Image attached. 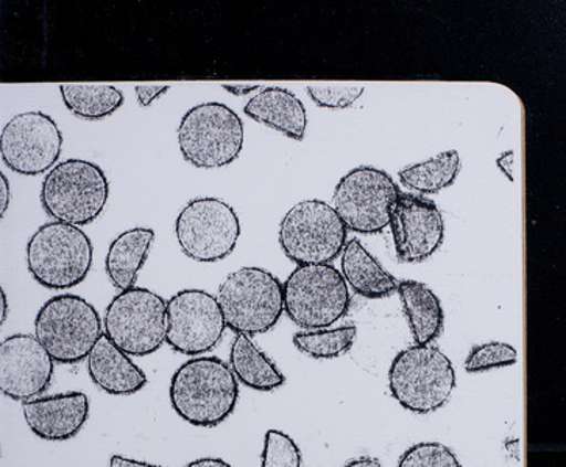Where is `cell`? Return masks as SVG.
Instances as JSON below:
<instances>
[{"instance_id": "cell-17", "label": "cell", "mask_w": 566, "mask_h": 467, "mask_svg": "<svg viewBox=\"0 0 566 467\" xmlns=\"http://www.w3.org/2000/svg\"><path fill=\"white\" fill-rule=\"evenodd\" d=\"M90 397L82 391L32 399L22 404L27 427L49 443L75 438L90 420Z\"/></svg>"}, {"instance_id": "cell-24", "label": "cell", "mask_w": 566, "mask_h": 467, "mask_svg": "<svg viewBox=\"0 0 566 467\" xmlns=\"http://www.w3.org/2000/svg\"><path fill=\"white\" fill-rule=\"evenodd\" d=\"M60 94L66 108L85 120H102L123 108V91L112 85H87V83H63Z\"/></svg>"}, {"instance_id": "cell-5", "label": "cell", "mask_w": 566, "mask_h": 467, "mask_svg": "<svg viewBox=\"0 0 566 467\" xmlns=\"http://www.w3.org/2000/svg\"><path fill=\"white\" fill-rule=\"evenodd\" d=\"M227 328L235 336H260L271 332L284 311L283 284L268 269H235L220 284L216 296Z\"/></svg>"}, {"instance_id": "cell-26", "label": "cell", "mask_w": 566, "mask_h": 467, "mask_svg": "<svg viewBox=\"0 0 566 467\" xmlns=\"http://www.w3.org/2000/svg\"><path fill=\"white\" fill-rule=\"evenodd\" d=\"M356 326H342L336 329L311 330L294 336L295 348L311 359L329 360L347 354L355 343Z\"/></svg>"}, {"instance_id": "cell-4", "label": "cell", "mask_w": 566, "mask_h": 467, "mask_svg": "<svg viewBox=\"0 0 566 467\" xmlns=\"http://www.w3.org/2000/svg\"><path fill=\"white\" fill-rule=\"evenodd\" d=\"M41 206L53 222L86 226L104 214L109 181L102 167L85 159H66L45 174Z\"/></svg>"}, {"instance_id": "cell-21", "label": "cell", "mask_w": 566, "mask_h": 467, "mask_svg": "<svg viewBox=\"0 0 566 467\" xmlns=\"http://www.w3.org/2000/svg\"><path fill=\"white\" fill-rule=\"evenodd\" d=\"M154 242L155 231L151 227H133L109 243L105 269L114 288L124 291L135 287Z\"/></svg>"}, {"instance_id": "cell-25", "label": "cell", "mask_w": 566, "mask_h": 467, "mask_svg": "<svg viewBox=\"0 0 566 467\" xmlns=\"http://www.w3.org/2000/svg\"><path fill=\"white\" fill-rule=\"evenodd\" d=\"M461 166L458 151H443L420 164L405 167L398 178L410 191L432 195L454 184L461 173Z\"/></svg>"}, {"instance_id": "cell-3", "label": "cell", "mask_w": 566, "mask_h": 467, "mask_svg": "<svg viewBox=\"0 0 566 467\" xmlns=\"http://www.w3.org/2000/svg\"><path fill=\"white\" fill-rule=\"evenodd\" d=\"M27 268L36 284L49 290L80 286L93 268V242L82 227L49 222L27 243Z\"/></svg>"}, {"instance_id": "cell-2", "label": "cell", "mask_w": 566, "mask_h": 467, "mask_svg": "<svg viewBox=\"0 0 566 467\" xmlns=\"http://www.w3.org/2000/svg\"><path fill=\"white\" fill-rule=\"evenodd\" d=\"M453 362L434 344L402 349L389 368V389L402 408L431 415L443 408L455 390Z\"/></svg>"}, {"instance_id": "cell-19", "label": "cell", "mask_w": 566, "mask_h": 467, "mask_svg": "<svg viewBox=\"0 0 566 467\" xmlns=\"http://www.w3.org/2000/svg\"><path fill=\"white\" fill-rule=\"evenodd\" d=\"M244 113L250 119L280 131L289 139L296 142L305 139L306 108L292 91L279 86L264 87L247 102Z\"/></svg>"}, {"instance_id": "cell-9", "label": "cell", "mask_w": 566, "mask_h": 467, "mask_svg": "<svg viewBox=\"0 0 566 467\" xmlns=\"http://www.w3.org/2000/svg\"><path fill=\"white\" fill-rule=\"evenodd\" d=\"M289 320L306 330L332 328L348 314L349 290L334 265H300L283 286Z\"/></svg>"}, {"instance_id": "cell-31", "label": "cell", "mask_w": 566, "mask_h": 467, "mask_svg": "<svg viewBox=\"0 0 566 467\" xmlns=\"http://www.w3.org/2000/svg\"><path fill=\"white\" fill-rule=\"evenodd\" d=\"M169 91V86L167 85H138L135 87L136 98H138V104L143 106V108H147L154 104L157 98L161 97L163 94H166Z\"/></svg>"}, {"instance_id": "cell-12", "label": "cell", "mask_w": 566, "mask_h": 467, "mask_svg": "<svg viewBox=\"0 0 566 467\" xmlns=\"http://www.w3.org/2000/svg\"><path fill=\"white\" fill-rule=\"evenodd\" d=\"M175 237L186 257L214 264L234 252L241 237V222L227 201L201 197L181 209L175 222Z\"/></svg>"}, {"instance_id": "cell-22", "label": "cell", "mask_w": 566, "mask_h": 467, "mask_svg": "<svg viewBox=\"0 0 566 467\" xmlns=\"http://www.w3.org/2000/svg\"><path fill=\"white\" fill-rule=\"evenodd\" d=\"M402 309L417 344H432L443 330L444 314L439 296L419 280L398 283Z\"/></svg>"}, {"instance_id": "cell-36", "label": "cell", "mask_w": 566, "mask_h": 467, "mask_svg": "<svg viewBox=\"0 0 566 467\" xmlns=\"http://www.w3.org/2000/svg\"><path fill=\"white\" fill-rule=\"evenodd\" d=\"M344 467H381V463L376 458L360 457L353 459V461L347 463Z\"/></svg>"}, {"instance_id": "cell-11", "label": "cell", "mask_w": 566, "mask_h": 467, "mask_svg": "<svg viewBox=\"0 0 566 467\" xmlns=\"http://www.w3.org/2000/svg\"><path fill=\"white\" fill-rule=\"evenodd\" d=\"M401 191L394 178L375 167H356L334 189L333 208L353 233L379 234L390 225Z\"/></svg>"}, {"instance_id": "cell-16", "label": "cell", "mask_w": 566, "mask_h": 467, "mask_svg": "<svg viewBox=\"0 0 566 467\" xmlns=\"http://www.w3.org/2000/svg\"><path fill=\"white\" fill-rule=\"evenodd\" d=\"M390 227L395 252L405 264H420L442 246L444 223L434 201L401 193L394 204Z\"/></svg>"}, {"instance_id": "cell-13", "label": "cell", "mask_w": 566, "mask_h": 467, "mask_svg": "<svg viewBox=\"0 0 566 467\" xmlns=\"http://www.w3.org/2000/svg\"><path fill=\"white\" fill-rule=\"evenodd\" d=\"M63 142V132L49 114L22 113L3 127L0 155L11 172L40 177L59 164Z\"/></svg>"}, {"instance_id": "cell-37", "label": "cell", "mask_w": 566, "mask_h": 467, "mask_svg": "<svg viewBox=\"0 0 566 467\" xmlns=\"http://www.w3.org/2000/svg\"><path fill=\"white\" fill-rule=\"evenodd\" d=\"M0 301H2V311H0V321H7V317H9V299H7L6 290L0 291Z\"/></svg>"}, {"instance_id": "cell-27", "label": "cell", "mask_w": 566, "mask_h": 467, "mask_svg": "<svg viewBox=\"0 0 566 467\" xmlns=\"http://www.w3.org/2000/svg\"><path fill=\"white\" fill-rule=\"evenodd\" d=\"M516 362H518V352L514 347L501 341H490L471 349L465 360V371L478 374V372L497 370V368L514 367Z\"/></svg>"}, {"instance_id": "cell-29", "label": "cell", "mask_w": 566, "mask_h": 467, "mask_svg": "<svg viewBox=\"0 0 566 467\" xmlns=\"http://www.w3.org/2000/svg\"><path fill=\"white\" fill-rule=\"evenodd\" d=\"M397 467H463L450 447L442 443H419L402 454Z\"/></svg>"}, {"instance_id": "cell-35", "label": "cell", "mask_w": 566, "mask_h": 467, "mask_svg": "<svg viewBox=\"0 0 566 467\" xmlns=\"http://www.w3.org/2000/svg\"><path fill=\"white\" fill-rule=\"evenodd\" d=\"M185 467H233L230 463L223 461L220 458H200L196 461L189 463Z\"/></svg>"}, {"instance_id": "cell-8", "label": "cell", "mask_w": 566, "mask_h": 467, "mask_svg": "<svg viewBox=\"0 0 566 467\" xmlns=\"http://www.w3.org/2000/svg\"><path fill=\"white\" fill-rule=\"evenodd\" d=\"M348 230L332 204L305 200L286 212L280 223L279 241L284 256L300 265H328L347 245Z\"/></svg>"}, {"instance_id": "cell-1", "label": "cell", "mask_w": 566, "mask_h": 467, "mask_svg": "<svg viewBox=\"0 0 566 467\" xmlns=\"http://www.w3.org/2000/svg\"><path fill=\"white\" fill-rule=\"evenodd\" d=\"M169 401L178 416L193 427L212 428L233 415L239 381L218 357H193L175 371Z\"/></svg>"}, {"instance_id": "cell-30", "label": "cell", "mask_w": 566, "mask_h": 467, "mask_svg": "<svg viewBox=\"0 0 566 467\" xmlns=\"http://www.w3.org/2000/svg\"><path fill=\"white\" fill-rule=\"evenodd\" d=\"M307 94L313 98L315 105L326 109H347L355 104L357 98L363 97L364 86L347 85H310Z\"/></svg>"}, {"instance_id": "cell-7", "label": "cell", "mask_w": 566, "mask_h": 467, "mask_svg": "<svg viewBox=\"0 0 566 467\" xmlns=\"http://www.w3.org/2000/svg\"><path fill=\"white\" fill-rule=\"evenodd\" d=\"M35 337L55 363L78 364L104 337V322L82 296H53L38 310Z\"/></svg>"}, {"instance_id": "cell-14", "label": "cell", "mask_w": 566, "mask_h": 467, "mask_svg": "<svg viewBox=\"0 0 566 467\" xmlns=\"http://www.w3.org/2000/svg\"><path fill=\"white\" fill-rule=\"evenodd\" d=\"M227 330L218 298L199 288L177 291L167 301L166 343L178 354L199 357L212 351Z\"/></svg>"}, {"instance_id": "cell-34", "label": "cell", "mask_w": 566, "mask_h": 467, "mask_svg": "<svg viewBox=\"0 0 566 467\" xmlns=\"http://www.w3.org/2000/svg\"><path fill=\"white\" fill-rule=\"evenodd\" d=\"M223 89L228 91V93L233 94V96H247V94L256 93V91H261L260 85H222Z\"/></svg>"}, {"instance_id": "cell-32", "label": "cell", "mask_w": 566, "mask_h": 467, "mask_svg": "<svg viewBox=\"0 0 566 467\" xmlns=\"http://www.w3.org/2000/svg\"><path fill=\"white\" fill-rule=\"evenodd\" d=\"M11 201V189L10 181L7 180L6 174H0V212H2V216L7 214L9 211Z\"/></svg>"}, {"instance_id": "cell-15", "label": "cell", "mask_w": 566, "mask_h": 467, "mask_svg": "<svg viewBox=\"0 0 566 467\" xmlns=\"http://www.w3.org/2000/svg\"><path fill=\"white\" fill-rule=\"evenodd\" d=\"M55 360L35 336L14 333L0 344V391L3 396L24 402L49 390Z\"/></svg>"}, {"instance_id": "cell-23", "label": "cell", "mask_w": 566, "mask_h": 467, "mask_svg": "<svg viewBox=\"0 0 566 467\" xmlns=\"http://www.w3.org/2000/svg\"><path fill=\"white\" fill-rule=\"evenodd\" d=\"M230 368L235 379L249 389L275 391L286 382L283 372L256 348L249 336H235L230 351Z\"/></svg>"}, {"instance_id": "cell-33", "label": "cell", "mask_w": 566, "mask_h": 467, "mask_svg": "<svg viewBox=\"0 0 566 467\" xmlns=\"http://www.w3.org/2000/svg\"><path fill=\"white\" fill-rule=\"evenodd\" d=\"M109 467H163L150 465V463L136 461V459L123 457V455H113L109 458Z\"/></svg>"}, {"instance_id": "cell-28", "label": "cell", "mask_w": 566, "mask_h": 467, "mask_svg": "<svg viewBox=\"0 0 566 467\" xmlns=\"http://www.w3.org/2000/svg\"><path fill=\"white\" fill-rule=\"evenodd\" d=\"M302 450L286 433H265L261 467H302Z\"/></svg>"}, {"instance_id": "cell-20", "label": "cell", "mask_w": 566, "mask_h": 467, "mask_svg": "<svg viewBox=\"0 0 566 467\" xmlns=\"http://www.w3.org/2000/svg\"><path fill=\"white\" fill-rule=\"evenodd\" d=\"M340 275L355 294L367 299H382L397 294V279L353 238L340 254Z\"/></svg>"}, {"instance_id": "cell-10", "label": "cell", "mask_w": 566, "mask_h": 467, "mask_svg": "<svg viewBox=\"0 0 566 467\" xmlns=\"http://www.w3.org/2000/svg\"><path fill=\"white\" fill-rule=\"evenodd\" d=\"M104 333L125 354H155L167 340V301L144 287L114 296L104 317Z\"/></svg>"}, {"instance_id": "cell-6", "label": "cell", "mask_w": 566, "mask_h": 467, "mask_svg": "<svg viewBox=\"0 0 566 467\" xmlns=\"http://www.w3.org/2000/svg\"><path fill=\"white\" fill-rule=\"evenodd\" d=\"M181 156L197 169H223L233 164L245 142L244 124L226 104L192 106L178 125Z\"/></svg>"}, {"instance_id": "cell-18", "label": "cell", "mask_w": 566, "mask_h": 467, "mask_svg": "<svg viewBox=\"0 0 566 467\" xmlns=\"http://www.w3.org/2000/svg\"><path fill=\"white\" fill-rule=\"evenodd\" d=\"M87 374L97 389L112 396H132L146 389L147 375L130 355L105 336L86 359Z\"/></svg>"}]
</instances>
